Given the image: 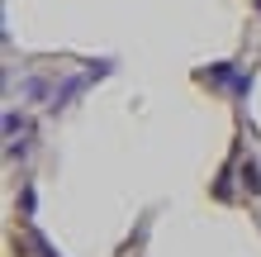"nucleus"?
I'll list each match as a JSON object with an SVG mask.
<instances>
[{
  "instance_id": "obj_1",
  "label": "nucleus",
  "mask_w": 261,
  "mask_h": 257,
  "mask_svg": "<svg viewBox=\"0 0 261 257\" xmlns=\"http://www.w3.org/2000/svg\"><path fill=\"white\" fill-rule=\"evenodd\" d=\"M19 96H29V100H38V96H43V81H38V77H29V81L19 86Z\"/></svg>"
}]
</instances>
